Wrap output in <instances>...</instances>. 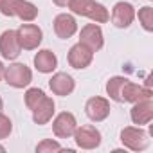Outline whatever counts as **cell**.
<instances>
[{
    "mask_svg": "<svg viewBox=\"0 0 153 153\" xmlns=\"http://www.w3.org/2000/svg\"><path fill=\"white\" fill-rule=\"evenodd\" d=\"M112 24L117 27V29H128L133 20H135V7L130 4V2H117L114 7H112Z\"/></svg>",
    "mask_w": 153,
    "mask_h": 153,
    "instance_id": "9c48e42d",
    "label": "cell"
},
{
    "mask_svg": "<svg viewBox=\"0 0 153 153\" xmlns=\"http://www.w3.org/2000/svg\"><path fill=\"white\" fill-rule=\"evenodd\" d=\"M126 81H128V78H124V76H114V78L108 79V83H106V94H108V97L112 101L123 103L121 92H123V87H124Z\"/></svg>",
    "mask_w": 153,
    "mask_h": 153,
    "instance_id": "ac0fdd59",
    "label": "cell"
},
{
    "mask_svg": "<svg viewBox=\"0 0 153 153\" xmlns=\"http://www.w3.org/2000/svg\"><path fill=\"white\" fill-rule=\"evenodd\" d=\"M110 101L106 97H101V96H94L87 101L85 105V114L90 121L94 123H101L105 121L108 115H110Z\"/></svg>",
    "mask_w": 153,
    "mask_h": 153,
    "instance_id": "8fae6325",
    "label": "cell"
},
{
    "mask_svg": "<svg viewBox=\"0 0 153 153\" xmlns=\"http://www.w3.org/2000/svg\"><path fill=\"white\" fill-rule=\"evenodd\" d=\"M22 52V47H20V42H18V36H16V31L15 29H7L0 34V56L4 59H16Z\"/></svg>",
    "mask_w": 153,
    "mask_h": 153,
    "instance_id": "30bf717a",
    "label": "cell"
},
{
    "mask_svg": "<svg viewBox=\"0 0 153 153\" xmlns=\"http://www.w3.org/2000/svg\"><path fill=\"white\" fill-rule=\"evenodd\" d=\"M52 2H54L58 7H67V4L70 2V0H52Z\"/></svg>",
    "mask_w": 153,
    "mask_h": 153,
    "instance_id": "d4e9b609",
    "label": "cell"
},
{
    "mask_svg": "<svg viewBox=\"0 0 153 153\" xmlns=\"http://www.w3.org/2000/svg\"><path fill=\"white\" fill-rule=\"evenodd\" d=\"M74 140H76V146L81 148V149H96L99 148L101 144V131L92 126V124H83V126H78L74 131Z\"/></svg>",
    "mask_w": 153,
    "mask_h": 153,
    "instance_id": "5b68a950",
    "label": "cell"
},
{
    "mask_svg": "<svg viewBox=\"0 0 153 153\" xmlns=\"http://www.w3.org/2000/svg\"><path fill=\"white\" fill-rule=\"evenodd\" d=\"M4 79L13 88H25L33 81V72L25 63H11L4 70Z\"/></svg>",
    "mask_w": 153,
    "mask_h": 153,
    "instance_id": "7a4b0ae2",
    "label": "cell"
},
{
    "mask_svg": "<svg viewBox=\"0 0 153 153\" xmlns=\"http://www.w3.org/2000/svg\"><path fill=\"white\" fill-rule=\"evenodd\" d=\"M52 27H54L56 36L61 38V40H68L78 33V22H76V18L72 15H68V13H59L54 18Z\"/></svg>",
    "mask_w": 153,
    "mask_h": 153,
    "instance_id": "5bb4252c",
    "label": "cell"
},
{
    "mask_svg": "<svg viewBox=\"0 0 153 153\" xmlns=\"http://www.w3.org/2000/svg\"><path fill=\"white\" fill-rule=\"evenodd\" d=\"M34 68L38 70V72H42V74H51V72H54L56 70V67H58V58H56V54L52 52V51H49V49H42V51H38L36 54H34Z\"/></svg>",
    "mask_w": 153,
    "mask_h": 153,
    "instance_id": "e0dca14e",
    "label": "cell"
},
{
    "mask_svg": "<svg viewBox=\"0 0 153 153\" xmlns=\"http://www.w3.org/2000/svg\"><path fill=\"white\" fill-rule=\"evenodd\" d=\"M96 0H70L67 4V7L70 9L72 15H78V16H90V13L96 7Z\"/></svg>",
    "mask_w": 153,
    "mask_h": 153,
    "instance_id": "d6986e66",
    "label": "cell"
},
{
    "mask_svg": "<svg viewBox=\"0 0 153 153\" xmlns=\"http://www.w3.org/2000/svg\"><path fill=\"white\" fill-rule=\"evenodd\" d=\"M92 59H94V52H92L87 45H83V43H79V42L76 43V45H72L70 51H68V54H67L68 65H70L72 68H78V70H83V68L90 67Z\"/></svg>",
    "mask_w": 153,
    "mask_h": 153,
    "instance_id": "ba28073f",
    "label": "cell"
},
{
    "mask_svg": "<svg viewBox=\"0 0 153 153\" xmlns=\"http://www.w3.org/2000/svg\"><path fill=\"white\" fill-rule=\"evenodd\" d=\"M2 2H4V0H0V4H2Z\"/></svg>",
    "mask_w": 153,
    "mask_h": 153,
    "instance_id": "f1b7e54d",
    "label": "cell"
},
{
    "mask_svg": "<svg viewBox=\"0 0 153 153\" xmlns=\"http://www.w3.org/2000/svg\"><path fill=\"white\" fill-rule=\"evenodd\" d=\"M43 97H45V92H43L42 88H38V87L27 88L25 94H24V101H25V106H27L29 110H34L36 105H38Z\"/></svg>",
    "mask_w": 153,
    "mask_h": 153,
    "instance_id": "ffe728a7",
    "label": "cell"
},
{
    "mask_svg": "<svg viewBox=\"0 0 153 153\" xmlns=\"http://www.w3.org/2000/svg\"><path fill=\"white\" fill-rule=\"evenodd\" d=\"M49 88L52 90L54 96H59V97H65V96H70L76 88V81L70 74L67 72H56L52 74V78L49 79Z\"/></svg>",
    "mask_w": 153,
    "mask_h": 153,
    "instance_id": "7c38bea8",
    "label": "cell"
},
{
    "mask_svg": "<svg viewBox=\"0 0 153 153\" xmlns=\"http://www.w3.org/2000/svg\"><path fill=\"white\" fill-rule=\"evenodd\" d=\"M0 13L4 16H16L22 22H34L38 16V7L29 0H4L0 4Z\"/></svg>",
    "mask_w": 153,
    "mask_h": 153,
    "instance_id": "6da1fadb",
    "label": "cell"
},
{
    "mask_svg": "<svg viewBox=\"0 0 153 153\" xmlns=\"http://www.w3.org/2000/svg\"><path fill=\"white\" fill-rule=\"evenodd\" d=\"M31 112H33V121H34L36 124L43 126V124H47V123H51V121H52L54 112H56V105H54L52 97L45 96V97L36 105V108H34V110H31Z\"/></svg>",
    "mask_w": 153,
    "mask_h": 153,
    "instance_id": "2e32d148",
    "label": "cell"
},
{
    "mask_svg": "<svg viewBox=\"0 0 153 153\" xmlns=\"http://www.w3.org/2000/svg\"><path fill=\"white\" fill-rule=\"evenodd\" d=\"M56 151H63V146L54 139H43L42 142L36 144V153H56Z\"/></svg>",
    "mask_w": 153,
    "mask_h": 153,
    "instance_id": "7402d4cb",
    "label": "cell"
},
{
    "mask_svg": "<svg viewBox=\"0 0 153 153\" xmlns=\"http://www.w3.org/2000/svg\"><path fill=\"white\" fill-rule=\"evenodd\" d=\"M121 142L126 149L131 151H144L149 146L148 133L140 126H126L121 130Z\"/></svg>",
    "mask_w": 153,
    "mask_h": 153,
    "instance_id": "3957f363",
    "label": "cell"
},
{
    "mask_svg": "<svg viewBox=\"0 0 153 153\" xmlns=\"http://www.w3.org/2000/svg\"><path fill=\"white\" fill-rule=\"evenodd\" d=\"M4 70H6V67H4V63L0 61V81L4 79Z\"/></svg>",
    "mask_w": 153,
    "mask_h": 153,
    "instance_id": "484cf974",
    "label": "cell"
},
{
    "mask_svg": "<svg viewBox=\"0 0 153 153\" xmlns=\"http://www.w3.org/2000/svg\"><path fill=\"white\" fill-rule=\"evenodd\" d=\"M130 119L137 126L149 124L153 121V101L151 99H142V101L133 103V106L130 110Z\"/></svg>",
    "mask_w": 153,
    "mask_h": 153,
    "instance_id": "9a60e30c",
    "label": "cell"
},
{
    "mask_svg": "<svg viewBox=\"0 0 153 153\" xmlns=\"http://www.w3.org/2000/svg\"><path fill=\"white\" fill-rule=\"evenodd\" d=\"M79 43L87 45L92 52H97L103 49L105 45V36H103V29L99 27V24H87L81 27L79 31Z\"/></svg>",
    "mask_w": 153,
    "mask_h": 153,
    "instance_id": "8992f818",
    "label": "cell"
},
{
    "mask_svg": "<svg viewBox=\"0 0 153 153\" xmlns=\"http://www.w3.org/2000/svg\"><path fill=\"white\" fill-rule=\"evenodd\" d=\"M121 97H123V103H137V101H142V99H151L153 97V90L146 85H139V83H133V81H126L124 87H123V92H121Z\"/></svg>",
    "mask_w": 153,
    "mask_h": 153,
    "instance_id": "4fadbf2b",
    "label": "cell"
},
{
    "mask_svg": "<svg viewBox=\"0 0 153 153\" xmlns=\"http://www.w3.org/2000/svg\"><path fill=\"white\" fill-rule=\"evenodd\" d=\"M94 24H106L108 20H110V13H108V9L103 6V4H96V7H94V11L90 13V16H88Z\"/></svg>",
    "mask_w": 153,
    "mask_h": 153,
    "instance_id": "603a6c76",
    "label": "cell"
},
{
    "mask_svg": "<svg viewBox=\"0 0 153 153\" xmlns=\"http://www.w3.org/2000/svg\"><path fill=\"white\" fill-rule=\"evenodd\" d=\"M4 151H6V148H4L2 144H0V153H4Z\"/></svg>",
    "mask_w": 153,
    "mask_h": 153,
    "instance_id": "83f0119b",
    "label": "cell"
},
{
    "mask_svg": "<svg viewBox=\"0 0 153 153\" xmlns=\"http://www.w3.org/2000/svg\"><path fill=\"white\" fill-rule=\"evenodd\" d=\"M13 131V123L7 115H4L2 112H0V140L2 139H7Z\"/></svg>",
    "mask_w": 153,
    "mask_h": 153,
    "instance_id": "cb8c5ba5",
    "label": "cell"
},
{
    "mask_svg": "<svg viewBox=\"0 0 153 153\" xmlns=\"http://www.w3.org/2000/svg\"><path fill=\"white\" fill-rule=\"evenodd\" d=\"M78 128V119L70 112H61L52 119V131L58 139H70Z\"/></svg>",
    "mask_w": 153,
    "mask_h": 153,
    "instance_id": "52a82bcc",
    "label": "cell"
},
{
    "mask_svg": "<svg viewBox=\"0 0 153 153\" xmlns=\"http://www.w3.org/2000/svg\"><path fill=\"white\" fill-rule=\"evenodd\" d=\"M4 110V101H2V97H0V112Z\"/></svg>",
    "mask_w": 153,
    "mask_h": 153,
    "instance_id": "4316f807",
    "label": "cell"
},
{
    "mask_svg": "<svg viewBox=\"0 0 153 153\" xmlns=\"http://www.w3.org/2000/svg\"><path fill=\"white\" fill-rule=\"evenodd\" d=\"M135 16L139 18V24L142 25L144 31L151 33L153 31V9L149 6H144L139 9V13H135Z\"/></svg>",
    "mask_w": 153,
    "mask_h": 153,
    "instance_id": "44dd1931",
    "label": "cell"
},
{
    "mask_svg": "<svg viewBox=\"0 0 153 153\" xmlns=\"http://www.w3.org/2000/svg\"><path fill=\"white\" fill-rule=\"evenodd\" d=\"M16 36H18L22 51H34L40 47V43L43 40V31L36 24L25 22L16 29Z\"/></svg>",
    "mask_w": 153,
    "mask_h": 153,
    "instance_id": "277c9868",
    "label": "cell"
}]
</instances>
